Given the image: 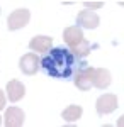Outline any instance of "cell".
I'll use <instances>...</instances> for the list:
<instances>
[{
    "instance_id": "12",
    "label": "cell",
    "mask_w": 124,
    "mask_h": 127,
    "mask_svg": "<svg viewBox=\"0 0 124 127\" xmlns=\"http://www.w3.org/2000/svg\"><path fill=\"white\" fill-rule=\"evenodd\" d=\"M82 114H83V110L80 105H68L63 112H61V119L65 120V122H76L78 119L82 117Z\"/></svg>"
},
{
    "instance_id": "9",
    "label": "cell",
    "mask_w": 124,
    "mask_h": 127,
    "mask_svg": "<svg viewBox=\"0 0 124 127\" xmlns=\"http://www.w3.org/2000/svg\"><path fill=\"white\" fill-rule=\"evenodd\" d=\"M85 39V36H83V31L80 29L78 26H70L66 29L63 31V41H65V44H66L68 48H75L78 42H82V41Z\"/></svg>"
},
{
    "instance_id": "8",
    "label": "cell",
    "mask_w": 124,
    "mask_h": 127,
    "mask_svg": "<svg viewBox=\"0 0 124 127\" xmlns=\"http://www.w3.org/2000/svg\"><path fill=\"white\" fill-rule=\"evenodd\" d=\"M24 95H26V87H24L22 81L10 80L9 83H7V87H5V97L9 98L12 103H15V102H19L20 98H24Z\"/></svg>"
},
{
    "instance_id": "10",
    "label": "cell",
    "mask_w": 124,
    "mask_h": 127,
    "mask_svg": "<svg viewBox=\"0 0 124 127\" xmlns=\"http://www.w3.org/2000/svg\"><path fill=\"white\" fill-rule=\"evenodd\" d=\"M112 83V75H111V71L105 68H97L94 69V81H92V85L99 90H105V88H109V85Z\"/></svg>"
},
{
    "instance_id": "16",
    "label": "cell",
    "mask_w": 124,
    "mask_h": 127,
    "mask_svg": "<svg viewBox=\"0 0 124 127\" xmlns=\"http://www.w3.org/2000/svg\"><path fill=\"white\" fill-rule=\"evenodd\" d=\"M0 126H2V115H0Z\"/></svg>"
},
{
    "instance_id": "15",
    "label": "cell",
    "mask_w": 124,
    "mask_h": 127,
    "mask_svg": "<svg viewBox=\"0 0 124 127\" xmlns=\"http://www.w3.org/2000/svg\"><path fill=\"white\" fill-rule=\"evenodd\" d=\"M7 107V97H5V92L0 90V112Z\"/></svg>"
},
{
    "instance_id": "4",
    "label": "cell",
    "mask_w": 124,
    "mask_h": 127,
    "mask_svg": "<svg viewBox=\"0 0 124 127\" xmlns=\"http://www.w3.org/2000/svg\"><path fill=\"white\" fill-rule=\"evenodd\" d=\"M95 108L99 115H107L111 112H114L117 108V95L114 93H104L97 98L95 102Z\"/></svg>"
},
{
    "instance_id": "3",
    "label": "cell",
    "mask_w": 124,
    "mask_h": 127,
    "mask_svg": "<svg viewBox=\"0 0 124 127\" xmlns=\"http://www.w3.org/2000/svg\"><path fill=\"white\" fill-rule=\"evenodd\" d=\"M94 69L95 68H90V66H85L82 68L75 76H73V83L78 90L82 92H88L90 88H94L92 81H94Z\"/></svg>"
},
{
    "instance_id": "11",
    "label": "cell",
    "mask_w": 124,
    "mask_h": 127,
    "mask_svg": "<svg viewBox=\"0 0 124 127\" xmlns=\"http://www.w3.org/2000/svg\"><path fill=\"white\" fill-rule=\"evenodd\" d=\"M53 48V37L49 36H36L29 42V49L36 53H46Z\"/></svg>"
},
{
    "instance_id": "6",
    "label": "cell",
    "mask_w": 124,
    "mask_h": 127,
    "mask_svg": "<svg viewBox=\"0 0 124 127\" xmlns=\"http://www.w3.org/2000/svg\"><path fill=\"white\" fill-rule=\"evenodd\" d=\"M19 68L20 71L24 73V75H27V76H32V75H36L39 71V56L36 53H27V54H24L22 58L19 59Z\"/></svg>"
},
{
    "instance_id": "7",
    "label": "cell",
    "mask_w": 124,
    "mask_h": 127,
    "mask_svg": "<svg viewBox=\"0 0 124 127\" xmlns=\"http://www.w3.org/2000/svg\"><path fill=\"white\" fill-rule=\"evenodd\" d=\"M3 122H5V126L9 127H20L24 124V120H26V114H24V110L20 107H15V105H12V107H7L5 108V114H3Z\"/></svg>"
},
{
    "instance_id": "14",
    "label": "cell",
    "mask_w": 124,
    "mask_h": 127,
    "mask_svg": "<svg viewBox=\"0 0 124 127\" xmlns=\"http://www.w3.org/2000/svg\"><path fill=\"white\" fill-rule=\"evenodd\" d=\"M83 5L87 7V10H92V9H100V7H104V2H83Z\"/></svg>"
},
{
    "instance_id": "13",
    "label": "cell",
    "mask_w": 124,
    "mask_h": 127,
    "mask_svg": "<svg viewBox=\"0 0 124 127\" xmlns=\"http://www.w3.org/2000/svg\"><path fill=\"white\" fill-rule=\"evenodd\" d=\"M71 51L75 53L78 58L83 59L85 56H88V54H90V51H92V44H90V42H88L87 39H83L82 42H78L75 48H71Z\"/></svg>"
},
{
    "instance_id": "5",
    "label": "cell",
    "mask_w": 124,
    "mask_h": 127,
    "mask_svg": "<svg viewBox=\"0 0 124 127\" xmlns=\"http://www.w3.org/2000/svg\"><path fill=\"white\" fill-rule=\"evenodd\" d=\"M76 26L80 29H97L100 26V17L94 10H80L76 15Z\"/></svg>"
},
{
    "instance_id": "2",
    "label": "cell",
    "mask_w": 124,
    "mask_h": 127,
    "mask_svg": "<svg viewBox=\"0 0 124 127\" xmlns=\"http://www.w3.org/2000/svg\"><path fill=\"white\" fill-rule=\"evenodd\" d=\"M29 20H31V10L22 7V9L10 12V15L7 17V27L10 31H19L27 26Z\"/></svg>"
},
{
    "instance_id": "1",
    "label": "cell",
    "mask_w": 124,
    "mask_h": 127,
    "mask_svg": "<svg viewBox=\"0 0 124 127\" xmlns=\"http://www.w3.org/2000/svg\"><path fill=\"white\" fill-rule=\"evenodd\" d=\"M39 66L46 71V75L56 80H70L73 78L82 68H85V59L78 58L70 48H51L39 58Z\"/></svg>"
}]
</instances>
